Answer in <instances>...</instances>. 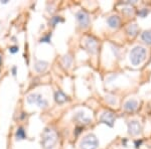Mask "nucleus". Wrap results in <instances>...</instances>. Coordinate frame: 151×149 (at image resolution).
<instances>
[{
	"label": "nucleus",
	"instance_id": "20e7f679",
	"mask_svg": "<svg viewBox=\"0 0 151 149\" xmlns=\"http://www.w3.org/2000/svg\"><path fill=\"white\" fill-rule=\"evenodd\" d=\"M27 102H28V104L36 105V106H38L40 108H45L48 105L47 100L41 96L40 94H37V93H33V94L29 95L27 97Z\"/></svg>",
	"mask_w": 151,
	"mask_h": 149
},
{
	"label": "nucleus",
	"instance_id": "aec40b11",
	"mask_svg": "<svg viewBox=\"0 0 151 149\" xmlns=\"http://www.w3.org/2000/svg\"><path fill=\"white\" fill-rule=\"evenodd\" d=\"M10 53H17L18 52V48L17 46H12V48H10Z\"/></svg>",
	"mask_w": 151,
	"mask_h": 149
},
{
	"label": "nucleus",
	"instance_id": "f257e3e1",
	"mask_svg": "<svg viewBox=\"0 0 151 149\" xmlns=\"http://www.w3.org/2000/svg\"><path fill=\"white\" fill-rule=\"evenodd\" d=\"M58 136L57 133L52 129H45L42 133V138H41V144L45 149H52L57 144Z\"/></svg>",
	"mask_w": 151,
	"mask_h": 149
},
{
	"label": "nucleus",
	"instance_id": "4468645a",
	"mask_svg": "<svg viewBox=\"0 0 151 149\" xmlns=\"http://www.w3.org/2000/svg\"><path fill=\"white\" fill-rule=\"evenodd\" d=\"M142 40L148 45H151V30H146L142 33Z\"/></svg>",
	"mask_w": 151,
	"mask_h": 149
},
{
	"label": "nucleus",
	"instance_id": "4be33fe9",
	"mask_svg": "<svg viewBox=\"0 0 151 149\" xmlns=\"http://www.w3.org/2000/svg\"><path fill=\"white\" fill-rule=\"evenodd\" d=\"M0 63H1V57H0Z\"/></svg>",
	"mask_w": 151,
	"mask_h": 149
},
{
	"label": "nucleus",
	"instance_id": "1a4fd4ad",
	"mask_svg": "<svg viewBox=\"0 0 151 149\" xmlns=\"http://www.w3.org/2000/svg\"><path fill=\"white\" fill-rule=\"evenodd\" d=\"M137 108H138V102L135 101V100H129V101L126 102L125 105H124V109L129 112L135 111Z\"/></svg>",
	"mask_w": 151,
	"mask_h": 149
},
{
	"label": "nucleus",
	"instance_id": "9d476101",
	"mask_svg": "<svg viewBox=\"0 0 151 149\" xmlns=\"http://www.w3.org/2000/svg\"><path fill=\"white\" fill-rule=\"evenodd\" d=\"M75 119L78 122H80V123H85V124L89 123V122L91 121V118L88 117L84 112H79V113H77V115L75 116Z\"/></svg>",
	"mask_w": 151,
	"mask_h": 149
},
{
	"label": "nucleus",
	"instance_id": "412c9836",
	"mask_svg": "<svg viewBox=\"0 0 151 149\" xmlns=\"http://www.w3.org/2000/svg\"><path fill=\"white\" fill-rule=\"evenodd\" d=\"M147 13H148V11L146 10V9H143L142 11H140V12H139V14H140L141 16H145V15H146V14H147Z\"/></svg>",
	"mask_w": 151,
	"mask_h": 149
},
{
	"label": "nucleus",
	"instance_id": "0eeeda50",
	"mask_svg": "<svg viewBox=\"0 0 151 149\" xmlns=\"http://www.w3.org/2000/svg\"><path fill=\"white\" fill-rule=\"evenodd\" d=\"M77 19L79 21L80 25L83 26V27H86V26L89 25L90 19H89V15L86 13L85 11H79L77 13Z\"/></svg>",
	"mask_w": 151,
	"mask_h": 149
},
{
	"label": "nucleus",
	"instance_id": "f8f14e48",
	"mask_svg": "<svg viewBox=\"0 0 151 149\" xmlns=\"http://www.w3.org/2000/svg\"><path fill=\"white\" fill-rule=\"evenodd\" d=\"M55 100L58 104H64L65 102H67L68 97L62 91H58L55 95Z\"/></svg>",
	"mask_w": 151,
	"mask_h": 149
},
{
	"label": "nucleus",
	"instance_id": "f03ea898",
	"mask_svg": "<svg viewBox=\"0 0 151 149\" xmlns=\"http://www.w3.org/2000/svg\"><path fill=\"white\" fill-rule=\"evenodd\" d=\"M146 50L142 46H136L130 53V60L134 66H138L145 60Z\"/></svg>",
	"mask_w": 151,
	"mask_h": 149
},
{
	"label": "nucleus",
	"instance_id": "7ed1b4c3",
	"mask_svg": "<svg viewBox=\"0 0 151 149\" xmlns=\"http://www.w3.org/2000/svg\"><path fill=\"white\" fill-rule=\"evenodd\" d=\"M81 149H97L99 146V141L94 134H88L81 141Z\"/></svg>",
	"mask_w": 151,
	"mask_h": 149
},
{
	"label": "nucleus",
	"instance_id": "f3484780",
	"mask_svg": "<svg viewBox=\"0 0 151 149\" xmlns=\"http://www.w3.org/2000/svg\"><path fill=\"white\" fill-rule=\"evenodd\" d=\"M63 63L65 65V67L69 68L70 66V63H72V58H70V55H65V57L63 58Z\"/></svg>",
	"mask_w": 151,
	"mask_h": 149
},
{
	"label": "nucleus",
	"instance_id": "39448f33",
	"mask_svg": "<svg viewBox=\"0 0 151 149\" xmlns=\"http://www.w3.org/2000/svg\"><path fill=\"white\" fill-rule=\"evenodd\" d=\"M100 120H101V122H103V123L107 124L108 126L113 127L114 122H115V115H114V113L109 112V111L104 112V113L102 114Z\"/></svg>",
	"mask_w": 151,
	"mask_h": 149
},
{
	"label": "nucleus",
	"instance_id": "dca6fc26",
	"mask_svg": "<svg viewBox=\"0 0 151 149\" xmlns=\"http://www.w3.org/2000/svg\"><path fill=\"white\" fill-rule=\"evenodd\" d=\"M128 32L129 35H132L133 36L136 35V33H137V26H136V24H132L131 26H129L128 28Z\"/></svg>",
	"mask_w": 151,
	"mask_h": 149
},
{
	"label": "nucleus",
	"instance_id": "a211bd4d",
	"mask_svg": "<svg viewBox=\"0 0 151 149\" xmlns=\"http://www.w3.org/2000/svg\"><path fill=\"white\" fill-rule=\"evenodd\" d=\"M50 35H48L47 36H45V37H43V38H41V42H50Z\"/></svg>",
	"mask_w": 151,
	"mask_h": 149
},
{
	"label": "nucleus",
	"instance_id": "423d86ee",
	"mask_svg": "<svg viewBox=\"0 0 151 149\" xmlns=\"http://www.w3.org/2000/svg\"><path fill=\"white\" fill-rule=\"evenodd\" d=\"M141 125L137 121H131L128 123V132L131 135H138L141 132Z\"/></svg>",
	"mask_w": 151,
	"mask_h": 149
},
{
	"label": "nucleus",
	"instance_id": "6ab92c4d",
	"mask_svg": "<svg viewBox=\"0 0 151 149\" xmlns=\"http://www.w3.org/2000/svg\"><path fill=\"white\" fill-rule=\"evenodd\" d=\"M60 17H58V16H55V17H53V19H52V24H53V26L55 25L58 22H60Z\"/></svg>",
	"mask_w": 151,
	"mask_h": 149
},
{
	"label": "nucleus",
	"instance_id": "6e6552de",
	"mask_svg": "<svg viewBox=\"0 0 151 149\" xmlns=\"http://www.w3.org/2000/svg\"><path fill=\"white\" fill-rule=\"evenodd\" d=\"M86 48H88L90 53H95L97 52V48H98V42L93 37H88L86 40Z\"/></svg>",
	"mask_w": 151,
	"mask_h": 149
},
{
	"label": "nucleus",
	"instance_id": "ddd939ff",
	"mask_svg": "<svg viewBox=\"0 0 151 149\" xmlns=\"http://www.w3.org/2000/svg\"><path fill=\"white\" fill-rule=\"evenodd\" d=\"M47 63L42 62V60H38L35 66V69L37 71L38 73L45 72V71L47 70Z\"/></svg>",
	"mask_w": 151,
	"mask_h": 149
},
{
	"label": "nucleus",
	"instance_id": "9b49d317",
	"mask_svg": "<svg viewBox=\"0 0 151 149\" xmlns=\"http://www.w3.org/2000/svg\"><path fill=\"white\" fill-rule=\"evenodd\" d=\"M107 22H108L110 27L117 28L120 25V18H119L118 16H110V17L108 18V20H107Z\"/></svg>",
	"mask_w": 151,
	"mask_h": 149
},
{
	"label": "nucleus",
	"instance_id": "2eb2a0df",
	"mask_svg": "<svg viewBox=\"0 0 151 149\" xmlns=\"http://www.w3.org/2000/svg\"><path fill=\"white\" fill-rule=\"evenodd\" d=\"M15 136L17 140H22V139L25 138V132H24L23 128H18L17 131H16Z\"/></svg>",
	"mask_w": 151,
	"mask_h": 149
}]
</instances>
